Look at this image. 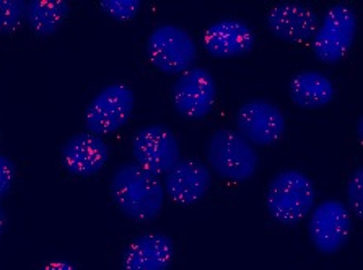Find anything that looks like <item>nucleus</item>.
Masks as SVG:
<instances>
[{
  "label": "nucleus",
  "mask_w": 363,
  "mask_h": 270,
  "mask_svg": "<svg viewBox=\"0 0 363 270\" xmlns=\"http://www.w3.org/2000/svg\"><path fill=\"white\" fill-rule=\"evenodd\" d=\"M111 196L125 217L135 222H152L160 215L164 189L157 176L135 163H124L111 178Z\"/></svg>",
  "instance_id": "nucleus-1"
},
{
  "label": "nucleus",
  "mask_w": 363,
  "mask_h": 270,
  "mask_svg": "<svg viewBox=\"0 0 363 270\" xmlns=\"http://www.w3.org/2000/svg\"><path fill=\"white\" fill-rule=\"evenodd\" d=\"M316 191L311 179L298 169H285L274 176L267 187V210L276 222L296 225L311 213Z\"/></svg>",
  "instance_id": "nucleus-2"
},
{
  "label": "nucleus",
  "mask_w": 363,
  "mask_h": 270,
  "mask_svg": "<svg viewBox=\"0 0 363 270\" xmlns=\"http://www.w3.org/2000/svg\"><path fill=\"white\" fill-rule=\"evenodd\" d=\"M207 159L218 176L233 183L250 181L259 164L255 147L232 129L213 132L207 143Z\"/></svg>",
  "instance_id": "nucleus-3"
},
{
  "label": "nucleus",
  "mask_w": 363,
  "mask_h": 270,
  "mask_svg": "<svg viewBox=\"0 0 363 270\" xmlns=\"http://www.w3.org/2000/svg\"><path fill=\"white\" fill-rule=\"evenodd\" d=\"M147 54L155 67L168 75H181L194 67L197 47L191 35L176 25H160L150 33Z\"/></svg>",
  "instance_id": "nucleus-4"
},
{
  "label": "nucleus",
  "mask_w": 363,
  "mask_h": 270,
  "mask_svg": "<svg viewBox=\"0 0 363 270\" xmlns=\"http://www.w3.org/2000/svg\"><path fill=\"white\" fill-rule=\"evenodd\" d=\"M135 96L128 85L113 84L104 86L88 103L85 128L90 134L106 135L128 124L134 111Z\"/></svg>",
  "instance_id": "nucleus-5"
},
{
  "label": "nucleus",
  "mask_w": 363,
  "mask_h": 270,
  "mask_svg": "<svg viewBox=\"0 0 363 270\" xmlns=\"http://www.w3.org/2000/svg\"><path fill=\"white\" fill-rule=\"evenodd\" d=\"M357 36V15L347 5H334L313 35V51L318 60L335 64L350 51Z\"/></svg>",
  "instance_id": "nucleus-6"
},
{
  "label": "nucleus",
  "mask_w": 363,
  "mask_h": 270,
  "mask_svg": "<svg viewBox=\"0 0 363 270\" xmlns=\"http://www.w3.org/2000/svg\"><path fill=\"white\" fill-rule=\"evenodd\" d=\"M135 164L153 176L167 174L179 162V143L164 125H147L135 132L132 140Z\"/></svg>",
  "instance_id": "nucleus-7"
},
{
  "label": "nucleus",
  "mask_w": 363,
  "mask_h": 270,
  "mask_svg": "<svg viewBox=\"0 0 363 270\" xmlns=\"http://www.w3.org/2000/svg\"><path fill=\"white\" fill-rule=\"evenodd\" d=\"M352 213L340 201L329 199L313 207L308 222V233L313 246L323 254H335L349 241Z\"/></svg>",
  "instance_id": "nucleus-8"
},
{
  "label": "nucleus",
  "mask_w": 363,
  "mask_h": 270,
  "mask_svg": "<svg viewBox=\"0 0 363 270\" xmlns=\"http://www.w3.org/2000/svg\"><path fill=\"white\" fill-rule=\"evenodd\" d=\"M172 95L178 114L196 120L206 118L212 111L217 98V85L207 69L191 67L176 79Z\"/></svg>",
  "instance_id": "nucleus-9"
},
{
  "label": "nucleus",
  "mask_w": 363,
  "mask_h": 270,
  "mask_svg": "<svg viewBox=\"0 0 363 270\" xmlns=\"http://www.w3.org/2000/svg\"><path fill=\"white\" fill-rule=\"evenodd\" d=\"M285 116L267 100H251L236 113V132L255 145H272L285 134Z\"/></svg>",
  "instance_id": "nucleus-10"
},
{
  "label": "nucleus",
  "mask_w": 363,
  "mask_h": 270,
  "mask_svg": "<svg viewBox=\"0 0 363 270\" xmlns=\"http://www.w3.org/2000/svg\"><path fill=\"white\" fill-rule=\"evenodd\" d=\"M212 184V173L199 159H179L164 174L163 189L169 199L179 206H192L207 194Z\"/></svg>",
  "instance_id": "nucleus-11"
},
{
  "label": "nucleus",
  "mask_w": 363,
  "mask_h": 270,
  "mask_svg": "<svg viewBox=\"0 0 363 270\" xmlns=\"http://www.w3.org/2000/svg\"><path fill=\"white\" fill-rule=\"evenodd\" d=\"M109 158V147L103 137L80 132L70 137L60 150L64 168L75 176L100 173Z\"/></svg>",
  "instance_id": "nucleus-12"
},
{
  "label": "nucleus",
  "mask_w": 363,
  "mask_h": 270,
  "mask_svg": "<svg viewBox=\"0 0 363 270\" xmlns=\"http://www.w3.org/2000/svg\"><path fill=\"white\" fill-rule=\"evenodd\" d=\"M174 242L168 235L144 233L132 240L123 254V270H168Z\"/></svg>",
  "instance_id": "nucleus-13"
},
{
  "label": "nucleus",
  "mask_w": 363,
  "mask_h": 270,
  "mask_svg": "<svg viewBox=\"0 0 363 270\" xmlns=\"http://www.w3.org/2000/svg\"><path fill=\"white\" fill-rule=\"evenodd\" d=\"M255 43V33L250 28V25L241 20L217 21L203 36L206 51L218 59L246 56L252 51Z\"/></svg>",
  "instance_id": "nucleus-14"
},
{
  "label": "nucleus",
  "mask_w": 363,
  "mask_h": 270,
  "mask_svg": "<svg viewBox=\"0 0 363 270\" xmlns=\"http://www.w3.org/2000/svg\"><path fill=\"white\" fill-rule=\"evenodd\" d=\"M318 15L301 4H280L267 15L271 33L285 43H303L315 35Z\"/></svg>",
  "instance_id": "nucleus-15"
},
{
  "label": "nucleus",
  "mask_w": 363,
  "mask_h": 270,
  "mask_svg": "<svg viewBox=\"0 0 363 270\" xmlns=\"http://www.w3.org/2000/svg\"><path fill=\"white\" fill-rule=\"evenodd\" d=\"M290 98L298 108L318 109L334 100V85L326 75L316 70L296 74L290 81Z\"/></svg>",
  "instance_id": "nucleus-16"
},
{
  "label": "nucleus",
  "mask_w": 363,
  "mask_h": 270,
  "mask_svg": "<svg viewBox=\"0 0 363 270\" xmlns=\"http://www.w3.org/2000/svg\"><path fill=\"white\" fill-rule=\"evenodd\" d=\"M69 15V4L64 0H31L26 2L25 20L38 36H51Z\"/></svg>",
  "instance_id": "nucleus-17"
},
{
  "label": "nucleus",
  "mask_w": 363,
  "mask_h": 270,
  "mask_svg": "<svg viewBox=\"0 0 363 270\" xmlns=\"http://www.w3.org/2000/svg\"><path fill=\"white\" fill-rule=\"evenodd\" d=\"M26 2L23 0H0V33H13L25 20Z\"/></svg>",
  "instance_id": "nucleus-18"
},
{
  "label": "nucleus",
  "mask_w": 363,
  "mask_h": 270,
  "mask_svg": "<svg viewBox=\"0 0 363 270\" xmlns=\"http://www.w3.org/2000/svg\"><path fill=\"white\" fill-rule=\"evenodd\" d=\"M101 10L116 21H129L142 7L140 0H103Z\"/></svg>",
  "instance_id": "nucleus-19"
},
{
  "label": "nucleus",
  "mask_w": 363,
  "mask_h": 270,
  "mask_svg": "<svg viewBox=\"0 0 363 270\" xmlns=\"http://www.w3.org/2000/svg\"><path fill=\"white\" fill-rule=\"evenodd\" d=\"M347 201H349V210L354 212L355 217L362 220V212H363V169L362 168H357L350 176L347 183Z\"/></svg>",
  "instance_id": "nucleus-20"
},
{
  "label": "nucleus",
  "mask_w": 363,
  "mask_h": 270,
  "mask_svg": "<svg viewBox=\"0 0 363 270\" xmlns=\"http://www.w3.org/2000/svg\"><path fill=\"white\" fill-rule=\"evenodd\" d=\"M15 163L7 155L0 153V201L9 194L15 181Z\"/></svg>",
  "instance_id": "nucleus-21"
},
{
  "label": "nucleus",
  "mask_w": 363,
  "mask_h": 270,
  "mask_svg": "<svg viewBox=\"0 0 363 270\" xmlns=\"http://www.w3.org/2000/svg\"><path fill=\"white\" fill-rule=\"evenodd\" d=\"M43 270H79L75 266H72L70 262H52V264H48L46 267H44Z\"/></svg>",
  "instance_id": "nucleus-22"
},
{
  "label": "nucleus",
  "mask_w": 363,
  "mask_h": 270,
  "mask_svg": "<svg viewBox=\"0 0 363 270\" xmlns=\"http://www.w3.org/2000/svg\"><path fill=\"white\" fill-rule=\"evenodd\" d=\"M9 227V217H7V212L4 210L2 207H0V238H2L5 230Z\"/></svg>",
  "instance_id": "nucleus-23"
},
{
  "label": "nucleus",
  "mask_w": 363,
  "mask_h": 270,
  "mask_svg": "<svg viewBox=\"0 0 363 270\" xmlns=\"http://www.w3.org/2000/svg\"><path fill=\"white\" fill-rule=\"evenodd\" d=\"M357 132H359V139L362 140V119H359V123H357Z\"/></svg>",
  "instance_id": "nucleus-24"
}]
</instances>
